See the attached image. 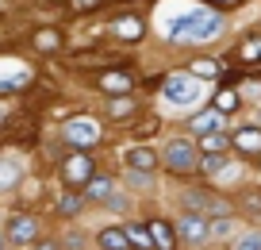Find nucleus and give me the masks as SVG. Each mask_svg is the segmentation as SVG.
Listing matches in <instances>:
<instances>
[{
  "label": "nucleus",
  "instance_id": "4468645a",
  "mask_svg": "<svg viewBox=\"0 0 261 250\" xmlns=\"http://www.w3.org/2000/svg\"><path fill=\"white\" fill-rule=\"evenodd\" d=\"M81 204H89V200H85V193H65L62 200H58V212H62V216H77Z\"/></svg>",
  "mask_w": 261,
  "mask_h": 250
},
{
  "label": "nucleus",
  "instance_id": "1a4fd4ad",
  "mask_svg": "<svg viewBox=\"0 0 261 250\" xmlns=\"http://www.w3.org/2000/svg\"><path fill=\"white\" fill-rule=\"evenodd\" d=\"M223 123V112H215V108H207V112L192 116V123H188V131H196V135H212V131H219Z\"/></svg>",
  "mask_w": 261,
  "mask_h": 250
},
{
  "label": "nucleus",
  "instance_id": "39448f33",
  "mask_svg": "<svg viewBox=\"0 0 261 250\" xmlns=\"http://www.w3.org/2000/svg\"><path fill=\"white\" fill-rule=\"evenodd\" d=\"M127 166H130V173H154L158 154L150 150V146H130L127 150Z\"/></svg>",
  "mask_w": 261,
  "mask_h": 250
},
{
  "label": "nucleus",
  "instance_id": "6ab92c4d",
  "mask_svg": "<svg viewBox=\"0 0 261 250\" xmlns=\"http://www.w3.org/2000/svg\"><path fill=\"white\" fill-rule=\"evenodd\" d=\"M192 70L200 73V77H215V73H219V65H215V62H196Z\"/></svg>",
  "mask_w": 261,
  "mask_h": 250
},
{
  "label": "nucleus",
  "instance_id": "9b49d317",
  "mask_svg": "<svg viewBox=\"0 0 261 250\" xmlns=\"http://www.w3.org/2000/svg\"><path fill=\"white\" fill-rule=\"evenodd\" d=\"M230 143H234V139H227L223 131H212V135H200V150H204V154H223Z\"/></svg>",
  "mask_w": 261,
  "mask_h": 250
},
{
  "label": "nucleus",
  "instance_id": "6e6552de",
  "mask_svg": "<svg viewBox=\"0 0 261 250\" xmlns=\"http://www.w3.org/2000/svg\"><path fill=\"white\" fill-rule=\"evenodd\" d=\"M112 196H115L112 177H92L89 185H85V200H92V204H108Z\"/></svg>",
  "mask_w": 261,
  "mask_h": 250
},
{
  "label": "nucleus",
  "instance_id": "f8f14e48",
  "mask_svg": "<svg viewBox=\"0 0 261 250\" xmlns=\"http://www.w3.org/2000/svg\"><path fill=\"white\" fill-rule=\"evenodd\" d=\"M150 231H154V242H158V250H173V242H177V231H173L169 223L154 219V223H150Z\"/></svg>",
  "mask_w": 261,
  "mask_h": 250
},
{
  "label": "nucleus",
  "instance_id": "0eeeda50",
  "mask_svg": "<svg viewBox=\"0 0 261 250\" xmlns=\"http://www.w3.org/2000/svg\"><path fill=\"white\" fill-rule=\"evenodd\" d=\"M62 135L69 139V143H96V139H100V127H96L92 120H73Z\"/></svg>",
  "mask_w": 261,
  "mask_h": 250
},
{
  "label": "nucleus",
  "instance_id": "423d86ee",
  "mask_svg": "<svg viewBox=\"0 0 261 250\" xmlns=\"http://www.w3.org/2000/svg\"><path fill=\"white\" fill-rule=\"evenodd\" d=\"M96 242L104 250H135V242H130L127 227H104V231L96 235Z\"/></svg>",
  "mask_w": 261,
  "mask_h": 250
},
{
  "label": "nucleus",
  "instance_id": "2eb2a0df",
  "mask_svg": "<svg viewBox=\"0 0 261 250\" xmlns=\"http://www.w3.org/2000/svg\"><path fill=\"white\" fill-rule=\"evenodd\" d=\"M188 93H192V85H188L185 77H173L169 85H165V97H169V100H177V104H180V97H188Z\"/></svg>",
  "mask_w": 261,
  "mask_h": 250
},
{
  "label": "nucleus",
  "instance_id": "a211bd4d",
  "mask_svg": "<svg viewBox=\"0 0 261 250\" xmlns=\"http://www.w3.org/2000/svg\"><path fill=\"white\" fill-rule=\"evenodd\" d=\"M230 231H234V219H230V216L212 219V239H223V235H230Z\"/></svg>",
  "mask_w": 261,
  "mask_h": 250
},
{
  "label": "nucleus",
  "instance_id": "20e7f679",
  "mask_svg": "<svg viewBox=\"0 0 261 250\" xmlns=\"http://www.w3.org/2000/svg\"><path fill=\"white\" fill-rule=\"evenodd\" d=\"M62 173H65V181H73V185H89L92 181V158L89 154H73V158L62 166Z\"/></svg>",
  "mask_w": 261,
  "mask_h": 250
},
{
  "label": "nucleus",
  "instance_id": "f257e3e1",
  "mask_svg": "<svg viewBox=\"0 0 261 250\" xmlns=\"http://www.w3.org/2000/svg\"><path fill=\"white\" fill-rule=\"evenodd\" d=\"M196 158H200V150H196L192 139H173V143L165 146V166H169L173 173H192Z\"/></svg>",
  "mask_w": 261,
  "mask_h": 250
},
{
  "label": "nucleus",
  "instance_id": "b1692460",
  "mask_svg": "<svg viewBox=\"0 0 261 250\" xmlns=\"http://www.w3.org/2000/svg\"><path fill=\"white\" fill-rule=\"evenodd\" d=\"M8 250H23V246H8Z\"/></svg>",
  "mask_w": 261,
  "mask_h": 250
},
{
  "label": "nucleus",
  "instance_id": "f3484780",
  "mask_svg": "<svg viewBox=\"0 0 261 250\" xmlns=\"http://www.w3.org/2000/svg\"><path fill=\"white\" fill-rule=\"evenodd\" d=\"M234 108H238V97H234V93H219V97H215V112H223V116H227V112H234Z\"/></svg>",
  "mask_w": 261,
  "mask_h": 250
},
{
  "label": "nucleus",
  "instance_id": "aec40b11",
  "mask_svg": "<svg viewBox=\"0 0 261 250\" xmlns=\"http://www.w3.org/2000/svg\"><path fill=\"white\" fill-rule=\"evenodd\" d=\"M242 58H246V62H253V58H261V39H257V42H250V47H242Z\"/></svg>",
  "mask_w": 261,
  "mask_h": 250
},
{
  "label": "nucleus",
  "instance_id": "dca6fc26",
  "mask_svg": "<svg viewBox=\"0 0 261 250\" xmlns=\"http://www.w3.org/2000/svg\"><path fill=\"white\" fill-rule=\"evenodd\" d=\"M234 250H261V231H246V235H238Z\"/></svg>",
  "mask_w": 261,
  "mask_h": 250
},
{
  "label": "nucleus",
  "instance_id": "9d476101",
  "mask_svg": "<svg viewBox=\"0 0 261 250\" xmlns=\"http://www.w3.org/2000/svg\"><path fill=\"white\" fill-rule=\"evenodd\" d=\"M127 227V235H130V242H135V250H154L158 242H154V231H150L146 223H123Z\"/></svg>",
  "mask_w": 261,
  "mask_h": 250
},
{
  "label": "nucleus",
  "instance_id": "4be33fe9",
  "mask_svg": "<svg viewBox=\"0 0 261 250\" xmlns=\"http://www.w3.org/2000/svg\"><path fill=\"white\" fill-rule=\"evenodd\" d=\"M35 250H62L54 239H42V242H35Z\"/></svg>",
  "mask_w": 261,
  "mask_h": 250
},
{
  "label": "nucleus",
  "instance_id": "f03ea898",
  "mask_svg": "<svg viewBox=\"0 0 261 250\" xmlns=\"http://www.w3.org/2000/svg\"><path fill=\"white\" fill-rule=\"evenodd\" d=\"M4 235H8L12 246L27 250V242H39V219H35V216H12L8 227H4Z\"/></svg>",
  "mask_w": 261,
  "mask_h": 250
},
{
  "label": "nucleus",
  "instance_id": "412c9836",
  "mask_svg": "<svg viewBox=\"0 0 261 250\" xmlns=\"http://www.w3.org/2000/svg\"><path fill=\"white\" fill-rule=\"evenodd\" d=\"M104 85H108V89H127L130 81H127V77L119 73V77H104Z\"/></svg>",
  "mask_w": 261,
  "mask_h": 250
},
{
  "label": "nucleus",
  "instance_id": "7ed1b4c3",
  "mask_svg": "<svg viewBox=\"0 0 261 250\" xmlns=\"http://www.w3.org/2000/svg\"><path fill=\"white\" fill-rule=\"evenodd\" d=\"M177 235L185 242H207V239H212V219L200 216V212H185L180 223H177Z\"/></svg>",
  "mask_w": 261,
  "mask_h": 250
},
{
  "label": "nucleus",
  "instance_id": "ddd939ff",
  "mask_svg": "<svg viewBox=\"0 0 261 250\" xmlns=\"http://www.w3.org/2000/svg\"><path fill=\"white\" fill-rule=\"evenodd\" d=\"M234 146H238V150H250V154H261V131L246 127L242 135H234Z\"/></svg>",
  "mask_w": 261,
  "mask_h": 250
},
{
  "label": "nucleus",
  "instance_id": "5701e85b",
  "mask_svg": "<svg viewBox=\"0 0 261 250\" xmlns=\"http://www.w3.org/2000/svg\"><path fill=\"white\" fill-rule=\"evenodd\" d=\"M0 250H8V235H4V227H0Z\"/></svg>",
  "mask_w": 261,
  "mask_h": 250
}]
</instances>
